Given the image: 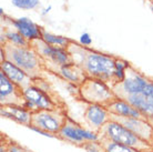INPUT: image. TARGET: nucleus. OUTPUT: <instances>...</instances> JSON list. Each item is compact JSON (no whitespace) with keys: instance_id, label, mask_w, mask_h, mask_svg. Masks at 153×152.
I'll return each mask as SVG.
<instances>
[{"instance_id":"nucleus-1","label":"nucleus","mask_w":153,"mask_h":152,"mask_svg":"<svg viewBox=\"0 0 153 152\" xmlns=\"http://www.w3.org/2000/svg\"><path fill=\"white\" fill-rule=\"evenodd\" d=\"M72 61L83 69L88 78L99 79L104 82H114V70L117 58L90 50L87 47L71 42L67 48Z\"/></svg>"},{"instance_id":"nucleus-2","label":"nucleus","mask_w":153,"mask_h":152,"mask_svg":"<svg viewBox=\"0 0 153 152\" xmlns=\"http://www.w3.org/2000/svg\"><path fill=\"white\" fill-rule=\"evenodd\" d=\"M8 60L13 65L22 69L33 80L41 79V75L45 70V62L33 47H20L4 42L1 48V61Z\"/></svg>"},{"instance_id":"nucleus-3","label":"nucleus","mask_w":153,"mask_h":152,"mask_svg":"<svg viewBox=\"0 0 153 152\" xmlns=\"http://www.w3.org/2000/svg\"><path fill=\"white\" fill-rule=\"evenodd\" d=\"M98 134L100 139H108L120 145L137 149L140 152H148L153 150L152 145H150L148 142L140 139L138 136H135L132 131L126 129L121 123L111 119L99 130Z\"/></svg>"},{"instance_id":"nucleus-4","label":"nucleus","mask_w":153,"mask_h":152,"mask_svg":"<svg viewBox=\"0 0 153 152\" xmlns=\"http://www.w3.org/2000/svg\"><path fill=\"white\" fill-rule=\"evenodd\" d=\"M79 93L82 100L89 104H101L107 107L117 99L112 88L109 87L107 82L92 78H87L84 80L83 83L79 87Z\"/></svg>"},{"instance_id":"nucleus-5","label":"nucleus","mask_w":153,"mask_h":152,"mask_svg":"<svg viewBox=\"0 0 153 152\" xmlns=\"http://www.w3.org/2000/svg\"><path fill=\"white\" fill-rule=\"evenodd\" d=\"M68 115L65 107H60L52 110H40L32 112L31 123L29 127H35L58 137V133L65 124Z\"/></svg>"},{"instance_id":"nucleus-6","label":"nucleus","mask_w":153,"mask_h":152,"mask_svg":"<svg viewBox=\"0 0 153 152\" xmlns=\"http://www.w3.org/2000/svg\"><path fill=\"white\" fill-rule=\"evenodd\" d=\"M25 104L23 107L27 108L31 112H37L40 110H52L60 108L57 100L50 95L48 90L38 87L33 82V84L29 86L22 90Z\"/></svg>"},{"instance_id":"nucleus-7","label":"nucleus","mask_w":153,"mask_h":152,"mask_svg":"<svg viewBox=\"0 0 153 152\" xmlns=\"http://www.w3.org/2000/svg\"><path fill=\"white\" fill-rule=\"evenodd\" d=\"M149 81L150 80L146 77L141 75L139 71H137L130 66L126 69V75L124 80L119 83L112 84L111 88L114 95H117V98L123 99L128 95L142 93Z\"/></svg>"},{"instance_id":"nucleus-8","label":"nucleus","mask_w":153,"mask_h":152,"mask_svg":"<svg viewBox=\"0 0 153 152\" xmlns=\"http://www.w3.org/2000/svg\"><path fill=\"white\" fill-rule=\"evenodd\" d=\"M58 138L65 142H69L71 145H76L79 147H82L87 142L100 140L98 133L92 130H87L82 128L79 123L73 121L70 117L67 118L65 124L59 131Z\"/></svg>"},{"instance_id":"nucleus-9","label":"nucleus","mask_w":153,"mask_h":152,"mask_svg":"<svg viewBox=\"0 0 153 152\" xmlns=\"http://www.w3.org/2000/svg\"><path fill=\"white\" fill-rule=\"evenodd\" d=\"M31 46L33 49L38 52V54L41 57L43 62H50L56 68H60L61 66L67 65L69 62H72L71 54L68 51L67 48H60V47H54L51 45H48L43 41L42 39L35 40L31 42ZM56 69V71H57Z\"/></svg>"},{"instance_id":"nucleus-10","label":"nucleus","mask_w":153,"mask_h":152,"mask_svg":"<svg viewBox=\"0 0 153 152\" xmlns=\"http://www.w3.org/2000/svg\"><path fill=\"white\" fill-rule=\"evenodd\" d=\"M110 119L121 123L140 139L153 147V127L146 118H124L110 113Z\"/></svg>"},{"instance_id":"nucleus-11","label":"nucleus","mask_w":153,"mask_h":152,"mask_svg":"<svg viewBox=\"0 0 153 152\" xmlns=\"http://www.w3.org/2000/svg\"><path fill=\"white\" fill-rule=\"evenodd\" d=\"M0 104L1 106H23L22 89L11 82L2 71H0Z\"/></svg>"},{"instance_id":"nucleus-12","label":"nucleus","mask_w":153,"mask_h":152,"mask_svg":"<svg viewBox=\"0 0 153 152\" xmlns=\"http://www.w3.org/2000/svg\"><path fill=\"white\" fill-rule=\"evenodd\" d=\"M83 118L89 128L98 133L99 130L110 120V112L104 106L89 104L84 111Z\"/></svg>"},{"instance_id":"nucleus-13","label":"nucleus","mask_w":153,"mask_h":152,"mask_svg":"<svg viewBox=\"0 0 153 152\" xmlns=\"http://www.w3.org/2000/svg\"><path fill=\"white\" fill-rule=\"evenodd\" d=\"M0 71H2L7 76L8 79L15 84H17L19 88H21L22 90H25L26 88H28L31 84H33V82H35V80L25 72L22 69H20L19 67H17L8 60L1 61Z\"/></svg>"},{"instance_id":"nucleus-14","label":"nucleus","mask_w":153,"mask_h":152,"mask_svg":"<svg viewBox=\"0 0 153 152\" xmlns=\"http://www.w3.org/2000/svg\"><path fill=\"white\" fill-rule=\"evenodd\" d=\"M12 25L20 34H22L28 41H35L42 39V29L27 17H21L12 20Z\"/></svg>"},{"instance_id":"nucleus-15","label":"nucleus","mask_w":153,"mask_h":152,"mask_svg":"<svg viewBox=\"0 0 153 152\" xmlns=\"http://www.w3.org/2000/svg\"><path fill=\"white\" fill-rule=\"evenodd\" d=\"M56 73H58L63 79L68 80L70 83H74L79 87L83 83L84 80L88 78L85 72L83 71V69L73 61L58 68Z\"/></svg>"},{"instance_id":"nucleus-16","label":"nucleus","mask_w":153,"mask_h":152,"mask_svg":"<svg viewBox=\"0 0 153 152\" xmlns=\"http://www.w3.org/2000/svg\"><path fill=\"white\" fill-rule=\"evenodd\" d=\"M0 113L4 118L11 119L23 126L29 127L31 123L32 112L23 106H1Z\"/></svg>"},{"instance_id":"nucleus-17","label":"nucleus","mask_w":153,"mask_h":152,"mask_svg":"<svg viewBox=\"0 0 153 152\" xmlns=\"http://www.w3.org/2000/svg\"><path fill=\"white\" fill-rule=\"evenodd\" d=\"M108 111L111 114L119 115V117H124V118H144V115L135 109L132 104L122 99H114L111 103H109L107 107Z\"/></svg>"},{"instance_id":"nucleus-18","label":"nucleus","mask_w":153,"mask_h":152,"mask_svg":"<svg viewBox=\"0 0 153 152\" xmlns=\"http://www.w3.org/2000/svg\"><path fill=\"white\" fill-rule=\"evenodd\" d=\"M122 100H126L141 112L144 118L148 120H153V99L146 95L139 93V95H128Z\"/></svg>"},{"instance_id":"nucleus-19","label":"nucleus","mask_w":153,"mask_h":152,"mask_svg":"<svg viewBox=\"0 0 153 152\" xmlns=\"http://www.w3.org/2000/svg\"><path fill=\"white\" fill-rule=\"evenodd\" d=\"M42 40L51 46L54 47H60V48H68L69 45L71 43V40L62 36H58V34H50L47 31L42 30Z\"/></svg>"},{"instance_id":"nucleus-20","label":"nucleus","mask_w":153,"mask_h":152,"mask_svg":"<svg viewBox=\"0 0 153 152\" xmlns=\"http://www.w3.org/2000/svg\"><path fill=\"white\" fill-rule=\"evenodd\" d=\"M99 141L104 152H140L137 149H133L124 145H120V143L113 142L108 139H100Z\"/></svg>"},{"instance_id":"nucleus-21","label":"nucleus","mask_w":153,"mask_h":152,"mask_svg":"<svg viewBox=\"0 0 153 152\" xmlns=\"http://www.w3.org/2000/svg\"><path fill=\"white\" fill-rule=\"evenodd\" d=\"M4 39L7 40V42L15 45V46H20V47H28L31 45L30 41H28L27 39L23 37L22 34H20L18 31H8L4 34Z\"/></svg>"},{"instance_id":"nucleus-22","label":"nucleus","mask_w":153,"mask_h":152,"mask_svg":"<svg viewBox=\"0 0 153 152\" xmlns=\"http://www.w3.org/2000/svg\"><path fill=\"white\" fill-rule=\"evenodd\" d=\"M130 63L128 61L123 60V59H118L115 60V70H114V83H119L124 80L126 75V69L130 67Z\"/></svg>"},{"instance_id":"nucleus-23","label":"nucleus","mask_w":153,"mask_h":152,"mask_svg":"<svg viewBox=\"0 0 153 152\" xmlns=\"http://www.w3.org/2000/svg\"><path fill=\"white\" fill-rule=\"evenodd\" d=\"M11 2L15 7L19 8V9H23V10L35 9L40 4L39 0H11Z\"/></svg>"},{"instance_id":"nucleus-24","label":"nucleus","mask_w":153,"mask_h":152,"mask_svg":"<svg viewBox=\"0 0 153 152\" xmlns=\"http://www.w3.org/2000/svg\"><path fill=\"white\" fill-rule=\"evenodd\" d=\"M81 148L87 150L88 152H104L102 145L100 143V141H91V142H87L84 143Z\"/></svg>"},{"instance_id":"nucleus-25","label":"nucleus","mask_w":153,"mask_h":152,"mask_svg":"<svg viewBox=\"0 0 153 152\" xmlns=\"http://www.w3.org/2000/svg\"><path fill=\"white\" fill-rule=\"evenodd\" d=\"M4 149H6L8 152H31V151H29V150H27V149L22 148L21 145L15 143V142H10V143L6 145Z\"/></svg>"},{"instance_id":"nucleus-26","label":"nucleus","mask_w":153,"mask_h":152,"mask_svg":"<svg viewBox=\"0 0 153 152\" xmlns=\"http://www.w3.org/2000/svg\"><path fill=\"white\" fill-rule=\"evenodd\" d=\"M92 43V38L90 37V34L88 32H83L81 34L80 37V45L83 47H87L88 48L89 46H91Z\"/></svg>"},{"instance_id":"nucleus-27","label":"nucleus","mask_w":153,"mask_h":152,"mask_svg":"<svg viewBox=\"0 0 153 152\" xmlns=\"http://www.w3.org/2000/svg\"><path fill=\"white\" fill-rule=\"evenodd\" d=\"M51 9H52V6H48L46 9H43V11H42V15H47V13H48V12H49Z\"/></svg>"},{"instance_id":"nucleus-28","label":"nucleus","mask_w":153,"mask_h":152,"mask_svg":"<svg viewBox=\"0 0 153 152\" xmlns=\"http://www.w3.org/2000/svg\"><path fill=\"white\" fill-rule=\"evenodd\" d=\"M0 152H8V151L4 148V147H1V149H0Z\"/></svg>"},{"instance_id":"nucleus-29","label":"nucleus","mask_w":153,"mask_h":152,"mask_svg":"<svg viewBox=\"0 0 153 152\" xmlns=\"http://www.w3.org/2000/svg\"><path fill=\"white\" fill-rule=\"evenodd\" d=\"M148 152H153V150H151V151H148Z\"/></svg>"},{"instance_id":"nucleus-30","label":"nucleus","mask_w":153,"mask_h":152,"mask_svg":"<svg viewBox=\"0 0 153 152\" xmlns=\"http://www.w3.org/2000/svg\"><path fill=\"white\" fill-rule=\"evenodd\" d=\"M152 10H153V7H152Z\"/></svg>"}]
</instances>
